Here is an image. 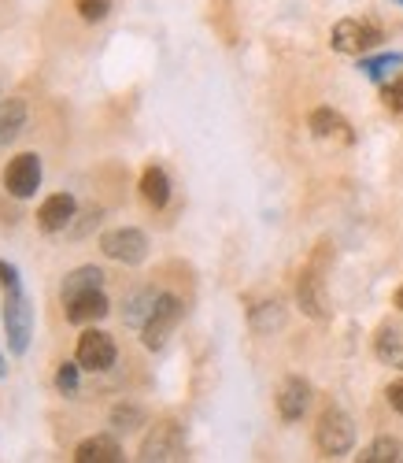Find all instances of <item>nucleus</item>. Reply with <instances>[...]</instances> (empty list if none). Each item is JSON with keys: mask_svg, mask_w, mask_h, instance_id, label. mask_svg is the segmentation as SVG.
Listing matches in <instances>:
<instances>
[{"mask_svg": "<svg viewBox=\"0 0 403 463\" xmlns=\"http://www.w3.org/2000/svg\"><path fill=\"white\" fill-rule=\"evenodd\" d=\"M111 312V304L100 289H89V293H78L74 300H67V323L74 326H86V323H97Z\"/></svg>", "mask_w": 403, "mask_h": 463, "instance_id": "nucleus-11", "label": "nucleus"}, {"mask_svg": "<svg viewBox=\"0 0 403 463\" xmlns=\"http://www.w3.org/2000/svg\"><path fill=\"white\" fill-rule=\"evenodd\" d=\"M396 307H399V312H403V286H399V293H396Z\"/></svg>", "mask_w": 403, "mask_h": 463, "instance_id": "nucleus-29", "label": "nucleus"}, {"mask_svg": "<svg viewBox=\"0 0 403 463\" xmlns=\"http://www.w3.org/2000/svg\"><path fill=\"white\" fill-rule=\"evenodd\" d=\"M392 67H403V56L389 52V56H367V60H362V63H359V71H362V74H367V79H370V82H381V79H385V74H389Z\"/></svg>", "mask_w": 403, "mask_h": 463, "instance_id": "nucleus-22", "label": "nucleus"}, {"mask_svg": "<svg viewBox=\"0 0 403 463\" xmlns=\"http://www.w3.org/2000/svg\"><path fill=\"white\" fill-rule=\"evenodd\" d=\"M141 422H145V411H141L137 404H115V408H111V427H115L118 434L137 430Z\"/></svg>", "mask_w": 403, "mask_h": 463, "instance_id": "nucleus-21", "label": "nucleus"}, {"mask_svg": "<svg viewBox=\"0 0 403 463\" xmlns=\"http://www.w3.org/2000/svg\"><path fill=\"white\" fill-rule=\"evenodd\" d=\"M5 189L15 201H30L33 193L42 189V156H37V152H23V156H15L5 171Z\"/></svg>", "mask_w": 403, "mask_h": 463, "instance_id": "nucleus-5", "label": "nucleus"}, {"mask_svg": "<svg viewBox=\"0 0 403 463\" xmlns=\"http://www.w3.org/2000/svg\"><path fill=\"white\" fill-rule=\"evenodd\" d=\"M311 130H314V137H344V141H351V130H348V123L341 119L337 111H330V108H318V111H311Z\"/></svg>", "mask_w": 403, "mask_h": 463, "instance_id": "nucleus-18", "label": "nucleus"}, {"mask_svg": "<svg viewBox=\"0 0 403 463\" xmlns=\"http://www.w3.org/2000/svg\"><path fill=\"white\" fill-rule=\"evenodd\" d=\"M74 5H78V15H82L86 23H100L111 12V0H74Z\"/></svg>", "mask_w": 403, "mask_h": 463, "instance_id": "nucleus-24", "label": "nucleus"}, {"mask_svg": "<svg viewBox=\"0 0 403 463\" xmlns=\"http://www.w3.org/2000/svg\"><path fill=\"white\" fill-rule=\"evenodd\" d=\"M100 249L115 263L137 267L148 256V238L141 234V230H134V226H118V230H108V234L100 238Z\"/></svg>", "mask_w": 403, "mask_h": 463, "instance_id": "nucleus-4", "label": "nucleus"}, {"mask_svg": "<svg viewBox=\"0 0 403 463\" xmlns=\"http://www.w3.org/2000/svg\"><path fill=\"white\" fill-rule=\"evenodd\" d=\"M182 456H185V441H182V430L174 422H159L141 445V459H148V463H171Z\"/></svg>", "mask_w": 403, "mask_h": 463, "instance_id": "nucleus-8", "label": "nucleus"}, {"mask_svg": "<svg viewBox=\"0 0 403 463\" xmlns=\"http://www.w3.org/2000/svg\"><path fill=\"white\" fill-rule=\"evenodd\" d=\"M19 286H23V279H19V271H15V263L0 260V289H19Z\"/></svg>", "mask_w": 403, "mask_h": 463, "instance_id": "nucleus-27", "label": "nucleus"}, {"mask_svg": "<svg viewBox=\"0 0 403 463\" xmlns=\"http://www.w3.org/2000/svg\"><path fill=\"white\" fill-rule=\"evenodd\" d=\"M296 300H300V312L311 319H326L330 316V304H326V289H322V279L304 271L296 282Z\"/></svg>", "mask_w": 403, "mask_h": 463, "instance_id": "nucleus-12", "label": "nucleus"}, {"mask_svg": "<svg viewBox=\"0 0 403 463\" xmlns=\"http://www.w3.org/2000/svg\"><path fill=\"white\" fill-rule=\"evenodd\" d=\"M182 323V300L174 293H159L155 307H152V316L148 323L141 326V341H145V349H164L167 337L174 334V326Z\"/></svg>", "mask_w": 403, "mask_h": 463, "instance_id": "nucleus-2", "label": "nucleus"}, {"mask_svg": "<svg viewBox=\"0 0 403 463\" xmlns=\"http://www.w3.org/2000/svg\"><path fill=\"white\" fill-rule=\"evenodd\" d=\"M30 330H33V307L19 289H5V334H8V345L12 353L23 356L30 349Z\"/></svg>", "mask_w": 403, "mask_h": 463, "instance_id": "nucleus-1", "label": "nucleus"}, {"mask_svg": "<svg viewBox=\"0 0 403 463\" xmlns=\"http://www.w3.org/2000/svg\"><path fill=\"white\" fill-rule=\"evenodd\" d=\"M0 374H5V356H0Z\"/></svg>", "mask_w": 403, "mask_h": 463, "instance_id": "nucleus-30", "label": "nucleus"}, {"mask_svg": "<svg viewBox=\"0 0 403 463\" xmlns=\"http://www.w3.org/2000/svg\"><path fill=\"white\" fill-rule=\"evenodd\" d=\"M155 300H159L155 289H137V293L127 300V312H123L127 326H145L148 316H152V307H155Z\"/></svg>", "mask_w": 403, "mask_h": 463, "instance_id": "nucleus-19", "label": "nucleus"}, {"mask_svg": "<svg viewBox=\"0 0 403 463\" xmlns=\"http://www.w3.org/2000/svg\"><path fill=\"white\" fill-rule=\"evenodd\" d=\"M100 286H104V271L93 263H86V267H78V271H70L63 279V300H74L78 293H89V289H100Z\"/></svg>", "mask_w": 403, "mask_h": 463, "instance_id": "nucleus-17", "label": "nucleus"}, {"mask_svg": "<svg viewBox=\"0 0 403 463\" xmlns=\"http://www.w3.org/2000/svg\"><path fill=\"white\" fill-rule=\"evenodd\" d=\"M141 197L152 208H167V201H171V178H167L164 167H148L141 175Z\"/></svg>", "mask_w": 403, "mask_h": 463, "instance_id": "nucleus-16", "label": "nucleus"}, {"mask_svg": "<svg viewBox=\"0 0 403 463\" xmlns=\"http://www.w3.org/2000/svg\"><path fill=\"white\" fill-rule=\"evenodd\" d=\"M381 42V30L374 23H362V19H341L333 26V37H330V45L344 56H359V52H367Z\"/></svg>", "mask_w": 403, "mask_h": 463, "instance_id": "nucleus-6", "label": "nucleus"}, {"mask_svg": "<svg viewBox=\"0 0 403 463\" xmlns=\"http://www.w3.org/2000/svg\"><path fill=\"white\" fill-rule=\"evenodd\" d=\"M56 390H60L63 397H74V393H78V364H60V371H56Z\"/></svg>", "mask_w": 403, "mask_h": 463, "instance_id": "nucleus-25", "label": "nucleus"}, {"mask_svg": "<svg viewBox=\"0 0 403 463\" xmlns=\"http://www.w3.org/2000/svg\"><path fill=\"white\" fill-rule=\"evenodd\" d=\"M399 452H403V449H399L396 438H378V441H374L367 452H362L359 459H362V463H396Z\"/></svg>", "mask_w": 403, "mask_h": 463, "instance_id": "nucleus-23", "label": "nucleus"}, {"mask_svg": "<svg viewBox=\"0 0 403 463\" xmlns=\"http://www.w3.org/2000/svg\"><path fill=\"white\" fill-rule=\"evenodd\" d=\"M74 360H78V367H82V371H108L115 364V341H111V334L86 330L82 337H78Z\"/></svg>", "mask_w": 403, "mask_h": 463, "instance_id": "nucleus-7", "label": "nucleus"}, {"mask_svg": "<svg viewBox=\"0 0 403 463\" xmlns=\"http://www.w3.org/2000/svg\"><path fill=\"white\" fill-rule=\"evenodd\" d=\"M399 5H403V0H399Z\"/></svg>", "mask_w": 403, "mask_h": 463, "instance_id": "nucleus-31", "label": "nucleus"}, {"mask_svg": "<svg viewBox=\"0 0 403 463\" xmlns=\"http://www.w3.org/2000/svg\"><path fill=\"white\" fill-rule=\"evenodd\" d=\"M314 441H318V449L326 452V456H344V452H351V445H355V422H351V415H344L341 408H330L326 415L318 419Z\"/></svg>", "mask_w": 403, "mask_h": 463, "instance_id": "nucleus-3", "label": "nucleus"}, {"mask_svg": "<svg viewBox=\"0 0 403 463\" xmlns=\"http://www.w3.org/2000/svg\"><path fill=\"white\" fill-rule=\"evenodd\" d=\"M374 353H378L381 364H389V367H403V323H385V326L378 330Z\"/></svg>", "mask_w": 403, "mask_h": 463, "instance_id": "nucleus-15", "label": "nucleus"}, {"mask_svg": "<svg viewBox=\"0 0 403 463\" xmlns=\"http://www.w3.org/2000/svg\"><path fill=\"white\" fill-rule=\"evenodd\" d=\"M74 197L70 193H52V197L37 208V226L45 230V234H63V230L70 226V219H74Z\"/></svg>", "mask_w": 403, "mask_h": 463, "instance_id": "nucleus-10", "label": "nucleus"}, {"mask_svg": "<svg viewBox=\"0 0 403 463\" xmlns=\"http://www.w3.org/2000/svg\"><path fill=\"white\" fill-rule=\"evenodd\" d=\"M385 108L389 111H403V74L392 86H385Z\"/></svg>", "mask_w": 403, "mask_h": 463, "instance_id": "nucleus-26", "label": "nucleus"}, {"mask_svg": "<svg viewBox=\"0 0 403 463\" xmlns=\"http://www.w3.org/2000/svg\"><path fill=\"white\" fill-rule=\"evenodd\" d=\"M74 459L78 463H118V459H123V449H118L115 438L97 434V438H86L82 445L74 449Z\"/></svg>", "mask_w": 403, "mask_h": 463, "instance_id": "nucleus-13", "label": "nucleus"}, {"mask_svg": "<svg viewBox=\"0 0 403 463\" xmlns=\"http://www.w3.org/2000/svg\"><path fill=\"white\" fill-rule=\"evenodd\" d=\"M311 408V385L304 378H286L281 382V390H277V415L286 419V422H296L304 419Z\"/></svg>", "mask_w": 403, "mask_h": 463, "instance_id": "nucleus-9", "label": "nucleus"}, {"mask_svg": "<svg viewBox=\"0 0 403 463\" xmlns=\"http://www.w3.org/2000/svg\"><path fill=\"white\" fill-rule=\"evenodd\" d=\"M26 115H30V111H26V100H19V97L0 100V148L12 145V141L23 134Z\"/></svg>", "mask_w": 403, "mask_h": 463, "instance_id": "nucleus-14", "label": "nucleus"}, {"mask_svg": "<svg viewBox=\"0 0 403 463\" xmlns=\"http://www.w3.org/2000/svg\"><path fill=\"white\" fill-rule=\"evenodd\" d=\"M281 323H286V304H281V300H267V304L252 307V330L256 334H270Z\"/></svg>", "mask_w": 403, "mask_h": 463, "instance_id": "nucleus-20", "label": "nucleus"}, {"mask_svg": "<svg viewBox=\"0 0 403 463\" xmlns=\"http://www.w3.org/2000/svg\"><path fill=\"white\" fill-rule=\"evenodd\" d=\"M385 397H389V404H392V408H396V411L403 415V378L389 385V390H385Z\"/></svg>", "mask_w": 403, "mask_h": 463, "instance_id": "nucleus-28", "label": "nucleus"}]
</instances>
